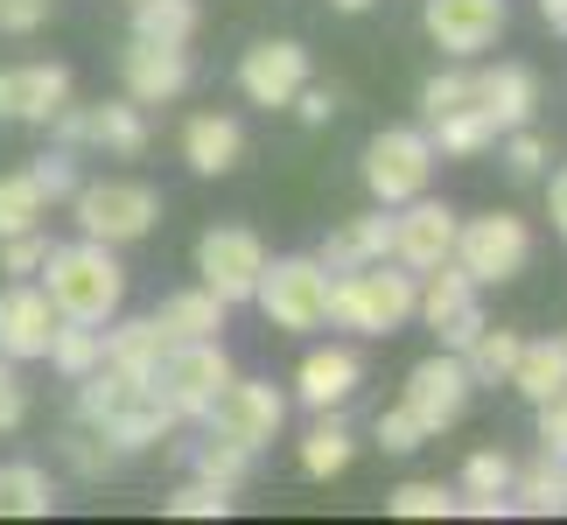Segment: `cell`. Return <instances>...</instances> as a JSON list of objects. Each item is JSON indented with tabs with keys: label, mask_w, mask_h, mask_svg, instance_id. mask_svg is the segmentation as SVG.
Wrapping results in <instances>:
<instances>
[{
	"label": "cell",
	"mask_w": 567,
	"mask_h": 525,
	"mask_svg": "<svg viewBox=\"0 0 567 525\" xmlns=\"http://www.w3.org/2000/svg\"><path fill=\"white\" fill-rule=\"evenodd\" d=\"M35 280H42V295L56 301V316H71V322H113L126 309V267L113 259V246H99V238L50 246Z\"/></svg>",
	"instance_id": "obj_1"
},
{
	"label": "cell",
	"mask_w": 567,
	"mask_h": 525,
	"mask_svg": "<svg viewBox=\"0 0 567 525\" xmlns=\"http://www.w3.org/2000/svg\"><path fill=\"white\" fill-rule=\"evenodd\" d=\"M413 295H421V274H406L400 259H372V267L330 274V322L351 337H392L413 322Z\"/></svg>",
	"instance_id": "obj_2"
},
{
	"label": "cell",
	"mask_w": 567,
	"mask_h": 525,
	"mask_svg": "<svg viewBox=\"0 0 567 525\" xmlns=\"http://www.w3.org/2000/svg\"><path fill=\"white\" fill-rule=\"evenodd\" d=\"M259 316L274 322V330H288V337H309L330 322V267H322L316 253H280L259 267Z\"/></svg>",
	"instance_id": "obj_3"
},
{
	"label": "cell",
	"mask_w": 567,
	"mask_h": 525,
	"mask_svg": "<svg viewBox=\"0 0 567 525\" xmlns=\"http://www.w3.org/2000/svg\"><path fill=\"white\" fill-rule=\"evenodd\" d=\"M455 267H463L476 288H505L533 267V225L512 210H484V217H463L455 225Z\"/></svg>",
	"instance_id": "obj_4"
},
{
	"label": "cell",
	"mask_w": 567,
	"mask_h": 525,
	"mask_svg": "<svg viewBox=\"0 0 567 525\" xmlns=\"http://www.w3.org/2000/svg\"><path fill=\"white\" fill-rule=\"evenodd\" d=\"M71 210H78V231L84 238H99V246H134V238L155 231L162 189L126 183V175H105V183H78Z\"/></svg>",
	"instance_id": "obj_5"
},
{
	"label": "cell",
	"mask_w": 567,
	"mask_h": 525,
	"mask_svg": "<svg viewBox=\"0 0 567 525\" xmlns=\"http://www.w3.org/2000/svg\"><path fill=\"white\" fill-rule=\"evenodd\" d=\"M434 162L442 155H434L427 126H385V134H372V147H364V189H372V204L400 210L413 196H427Z\"/></svg>",
	"instance_id": "obj_6"
},
{
	"label": "cell",
	"mask_w": 567,
	"mask_h": 525,
	"mask_svg": "<svg viewBox=\"0 0 567 525\" xmlns=\"http://www.w3.org/2000/svg\"><path fill=\"white\" fill-rule=\"evenodd\" d=\"M204 428L231 434V442H246V449H267V442H280V428H288V392L274 379H238L231 371V379L210 392Z\"/></svg>",
	"instance_id": "obj_7"
},
{
	"label": "cell",
	"mask_w": 567,
	"mask_h": 525,
	"mask_svg": "<svg viewBox=\"0 0 567 525\" xmlns=\"http://www.w3.org/2000/svg\"><path fill=\"white\" fill-rule=\"evenodd\" d=\"M259 267H267V246H259L252 225H210L204 238H196V288H210L225 309L252 301Z\"/></svg>",
	"instance_id": "obj_8"
},
{
	"label": "cell",
	"mask_w": 567,
	"mask_h": 525,
	"mask_svg": "<svg viewBox=\"0 0 567 525\" xmlns=\"http://www.w3.org/2000/svg\"><path fill=\"white\" fill-rule=\"evenodd\" d=\"M476 295H484V288H476V280L463 274V267H455V259H442V267H434V274H421V295H413V316H421L427 322V330H434V343H442V350H470V337L476 330H484V301H476Z\"/></svg>",
	"instance_id": "obj_9"
},
{
	"label": "cell",
	"mask_w": 567,
	"mask_h": 525,
	"mask_svg": "<svg viewBox=\"0 0 567 525\" xmlns=\"http://www.w3.org/2000/svg\"><path fill=\"white\" fill-rule=\"evenodd\" d=\"M231 379V358L217 337H196V343H168L162 364H155V392L176 406V421H204L210 392Z\"/></svg>",
	"instance_id": "obj_10"
},
{
	"label": "cell",
	"mask_w": 567,
	"mask_h": 525,
	"mask_svg": "<svg viewBox=\"0 0 567 525\" xmlns=\"http://www.w3.org/2000/svg\"><path fill=\"white\" fill-rule=\"evenodd\" d=\"M470 364H463V350H434V358H421L406 371V392L400 400L413 406V421H421L427 434H449L455 421L470 413Z\"/></svg>",
	"instance_id": "obj_11"
},
{
	"label": "cell",
	"mask_w": 567,
	"mask_h": 525,
	"mask_svg": "<svg viewBox=\"0 0 567 525\" xmlns=\"http://www.w3.org/2000/svg\"><path fill=\"white\" fill-rule=\"evenodd\" d=\"M421 21H427L434 50H442V56H455V63H470V56H484L491 42L505 35L512 8H505V0H427V8H421Z\"/></svg>",
	"instance_id": "obj_12"
},
{
	"label": "cell",
	"mask_w": 567,
	"mask_h": 525,
	"mask_svg": "<svg viewBox=\"0 0 567 525\" xmlns=\"http://www.w3.org/2000/svg\"><path fill=\"white\" fill-rule=\"evenodd\" d=\"M455 217L449 204H434V196H413V204L392 210V259H400L406 274H434L442 259L455 253Z\"/></svg>",
	"instance_id": "obj_13"
},
{
	"label": "cell",
	"mask_w": 567,
	"mask_h": 525,
	"mask_svg": "<svg viewBox=\"0 0 567 525\" xmlns=\"http://www.w3.org/2000/svg\"><path fill=\"white\" fill-rule=\"evenodd\" d=\"M309 84V50H301L295 35H267L252 42L246 56H238V92H246L252 105H295V92Z\"/></svg>",
	"instance_id": "obj_14"
},
{
	"label": "cell",
	"mask_w": 567,
	"mask_h": 525,
	"mask_svg": "<svg viewBox=\"0 0 567 525\" xmlns=\"http://www.w3.org/2000/svg\"><path fill=\"white\" fill-rule=\"evenodd\" d=\"M50 330H56V301L42 295V280H8L0 288V358H14V364L42 358Z\"/></svg>",
	"instance_id": "obj_15"
},
{
	"label": "cell",
	"mask_w": 567,
	"mask_h": 525,
	"mask_svg": "<svg viewBox=\"0 0 567 525\" xmlns=\"http://www.w3.org/2000/svg\"><path fill=\"white\" fill-rule=\"evenodd\" d=\"M120 84L134 105H176L189 92V50H176V42H126Z\"/></svg>",
	"instance_id": "obj_16"
},
{
	"label": "cell",
	"mask_w": 567,
	"mask_h": 525,
	"mask_svg": "<svg viewBox=\"0 0 567 525\" xmlns=\"http://www.w3.org/2000/svg\"><path fill=\"white\" fill-rule=\"evenodd\" d=\"M358 385H364V358L351 343H316L309 358L295 364V400L309 413H337Z\"/></svg>",
	"instance_id": "obj_17"
},
{
	"label": "cell",
	"mask_w": 567,
	"mask_h": 525,
	"mask_svg": "<svg viewBox=\"0 0 567 525\" xmlns=\"http://www.w3.org/2000/svg\"><path fill=\"white\" fill-rule=\"evenodd\" d=\"M63 99H71V71H63V63L0 71V126H50V113Z\"/></svg>",
	"instance_id": "obj_18"
},
{
	"label": "cell",
	"mask_w": 567,
	"mask_h": 525,
	"mask_svg": "<svg viewBox=\"0 0 567 525\" xmlns=\"http://www.w3.org/2000/svg\"><path fill=\"white\" fill-rule=\"evenodd\" d=\"M470 105L497 126V134L526 126V120H533V105H539V78H533V63H491V71H470Z\"/></svg>",
	"instance_id": "obj_19"
},
{
	"label": "cell",
	"mask_w": 567,
	"mask_h": 525,
	"mask_svg": "<svg viewBox=\"0 0 567 525\" xmlns=\"http://www.w3.org/2000/svg\"><path fill=\"white\" fill-rule=\"evenodd\" d=\"M316 259H322L330 274H351V267H372V259H392V210L379 204V210L351 217V225H337L330 238H322Z\"/></svg>",
	"instance_id": "obj_20"
},
{
	"label": "cell",
	"mask_w": 567,
	"mask_h": 525,
	"mask_svg": "<svg viewBox=\"0 0 567 525\" xmlns=\"http://www.w3.org/2000/svg\"><path fill=\"white\" fill-rule=\"evenodd\" d=\"M183 162L196 175H231L238 162H246V126H238L231 113H196L183 126Z\"/></svg>",
	"instance_id": "obj_21"
},
{
	"label": "cell",
	"mask_w": 567,
	"mask_h": 525,
	"mask_svg": "<svg viewBox=\"0 0 567 525\" xmlns=\"http://www.w3.org/2000/svg\"><path fill=\"white\" fill-rule=\"evenodd\" d=\"M162 350H168V337H162L155 316H113V330H105V364L126 371V379H147V385H155Z\"/></svg>",
	"instance_id": "obj_22"
},
{
	"label": "cell",
	"mask_w": 567,
	"mask_h": 525,
	"mask_svg": "<svg viewBox=\"0 0 567 525\" xmlns=\"http://www.w3.org/2000/svg\"><path fill=\"white\" fill-rule=\"evenodd\" d=\"M512 512L567 518V463H560V455H539V463L512 470Z\"/></svg>",
	"instance_id": "obj_23"
},
{
	"label": "cell",
	"mask_w": 567,
	"mask_h": 525,
	"mask_svg": "<svg viewBox=\"0 0 567 525\" xmlns=\"http://www.w3.org/2000/svg\"><path fill=\"white\" fill-rule=\"evenodd\" d=\"M512 392H526V400H554V392L567 385V343L560 337H539V343H518V364H512Z\"/></svg>",
	"instance_id": "obj_24"
},
{
	"label": "cell",
	"mask_w": 567,
	"mask_h": 525,
	"mask_svg": "<svg viewBox=\"0 0 567 525\" xmlns=\"http://www.w3.org/2000/svg\"><path fill=\"white\" fill-rule=\"evenodd\" d=\"M155 322H162L168 343H196V337L225 330V301H217L210 288H189V295H168L162 309H155Z\"/></svg>",
	"instance_id": "obj_25"
},
{
	"label": "cell",
	"mask_w": 567,
	"mask_h": 525,
	"mask_svg": "<svg viewBox=\"0 0 567 525\" xmlns=\"http://www.w3.org/2000/svg\"><path fill=\"white\" fill-rule=\"evenodd\" d=\"M63 379H84V371H99L105 364V322H71V316H56V330H50V350H42Z\"/></svg>",
	"instance_id": "obj_26"
},
{
	"label": "cell",
	"mask_w": 567,
	"mask_h": 525,
	"mask_svg": "<svg viewBox=\"0 0 567 525\" xmlns=\"http://www.w3.org/2000/svg\"><path fill=\"white\" fill-rule=\"evenodd\" d=\"M351 455H358L351 428H343L337 413H316V428L301 434V476H316V484H330V476H343V470H351Z\"/></svg>",
	"instance_id": "obj_27"
},
{
	"label": "cell",
	"mask_w": 567,
	"mask_h": 525,
	"mask_svg": "<svg viewBox=\"0 0 567 525\" xmlns=\"http://www.w3.org/2000/svg\"><path fill=\"white\" fill-rule=\"evenodd\" d=\"M196 29H204L196 0H134V42H176V50H189Z\"/></svg>",
	"instance_id": "obj_28"
},
{
	"label": "cell",
	"mask_w": 567,
	"mask_h": 525,
	"mask_svg": "<svg viewBox=\"0 0 567 525\" xmlns=\"http://www.w3.org/2000/svg\"><path fill=\"white\" fill-rule=\"evenodd\" d=\"M92 147H105V155H147V105H134V99L92 105Z\"/></svg>",
	"instance_id": "obj_29"
},
{
	"label": "cell",
	"mask_w": 567,
	"mask_h": 525,
	"mask_svg": "<svg viewBox=\"0 0 567 525\" xmlns=\"http://www.w3.org/2000/svg\"><path fill=\"white\" fill-rule=\"evenodd\" d=\"M427 141H434V155L470 162V155H484V147H497V126H491L484 113H476V105H455V113L427 120Z\"/></svg>",
	"instance_id": "obj_30"
},
{
	"label": "cell",
	"mask_w": 567,
	"mask_h": 525,
	"mask_svg": "<svg viewBox=\"0 0 567 525\" xmlns=\"http://www.w3.org/2000/svg\"><path fill=\"white\" fill-rule=\"evenodd\" d=\"M50 512H56V484L35 463L0 470V518H50Z\"/></svg>",
	"instance_id": "obj_31"
},
{
	"label": "cell",
	"mask_w": 567,
	"mask_h": 525,
	"mask_svg": "<svg viewBox=\"0 0 567 525\" xmlns=\"http://www.w3.org/2000/svg\"><path fill=\"white\" fill-rule=\"evenodd\" d=\"M518 330H497V322H484V330L470 337V350H463V364H470V385H505L512 379V364H518Z\"/></svg>",
	"instance_id": "obj_32"
},
{
	"label": "cell",
	"mask_w": 567,
	"mask_h": 525,
	"mask_svg": "<svg viewBox=\"0 0 567 525\" xmlns=\"http://www.w3.org/2000/svg\"><path fill=\"white\" fill-rule=\"evenodd\" d=\"M252 463H259V449H246V442H231V434H210V442H196V455H189V470L204 476V484H225V491H238L252 476Z\"/></svg>",
	"instance_id": "obj_33"
},
{
	"label": "cell",
	"mask_w": 567,
	"mask_h": 525,
	"mask_svg": "<svg viewBox=\"0 0 567 525\" xmlns=\"http://www.w3.org/2000/svg\"><path fill=\"white\" fill-rule=\"evenodd\" d=\"M42 217H50V196L35 189V175L29 168H8V175H0V238L35 231Z\"/></svg>",
	"instance_id": "obj_34"
},
{
	"label": "cell",
	"mask_w": 567,
	"mask_h": 525,
	"mask_svg": "<svg viewBox=\"0 0 567 525\" xmlns=\"http://www.w3.org/2000/svg\"><path fill=\"white\" fill-rule=\"evenodd\" d=\"M63 463H71L84 484H99V476H113V470H120V449L105 442L99 428H84V421H78L71 434H63Z\"/></svg>",
	"instance_id": "obj_35"
},
{
	"label": "cell",
	"mask_w": 567,
	"mask_h": 525,
	"mask_svg": "<svg viewBox=\"0 0 567 525\" xmlns=\"http://www.w3.org/2000/svg\"><path fill=\"white\" fill-rule=\"evenodd\" d=\"M385 512L392 518H449L455 512V491L434 484V476H413V484H400V491L385 497Z\"/></svg>",
	"instance_id": "obj_36"
},
{
	"label": "cell",
	"mask_w": 567,
	"mask_h": 525,
	"mask_svg": "<svg viewBox=\"0 0 567 525\" xmlns=\"http://www.w3.org/2000/svg\"><path fill=\"white\" fill-rule=\"evenodd\" d=\"M162 505H168V518H231L238 497H231L225 484H204V476H189V484H183V491H168Z\"/></svg>",
	"instance_id": "obj_37"
},
{
	"label": "cell",
	"mask_w": 567,
	"mask_h": 525,
	"mask_svg": "<svg viewBox=\"0 0 567 525\" xmlns=\"http://www.w3.org/2000/svg\"><path fill=\"white\" fill-rule=\"evenodd\" d=\"M512 455L505 449H476L463 463V497H512Z\"/></svg>",
	"instance_id": "obj_38"
},
{
	"label": "cell",
	"mask_w": 567,
	"mask_h": 525,
	"mask_svg": "<svg viewBox=\"0 0 567 525\" xmlns=\"http://www.w3.org/2000/svg\"><path fill=\"white\" fill-rule=\"evenodd\" d=\"M497 141H505V175L512 183H539V175H547V141L533 134V120L512 126V134H497Z\"/></svg>",
	"instance_id": "obj_39"
},
{
	"label": "cell",
	"mask_w": 567,
	"mask_h": 525,
	"mask_svg": "<svg viewBox=\"0 0 567 525\" xmlns=\"http://www.w3.org/2000/svg\"><path fill=\"white\" fill-rule=\"evenodd\" d=\"M29 175H35V189L50 196V204H71V196H78V183H84L71 147H50V155H35V162H29Z\"/></svg>",
	"instance_id": "obj_40"
},
{
	"label": "cell",
	"mask_w": 567,
	"mask_h": 525,
	"mask_svg": "<svg viewBox=\"0 0 567 525\" xmlns=\"http://www.w3.org/2000/svg\"><path fill=\"white\" fill-rule=\"evenodd\" d=\"M42 259H50V238H42V225H35V231L0 238V274H8V280H35V274H42Z\"/></svg>",
	"instance_id": "obj_41"
},
{
	"label": "cell",
	"mask_w": 567,
	"mask_h": 525,
	"mask_svg": "<svg viewBox=\"0 0 567 525\" xmlns=\"http://www.w3.org/2000/svg\"><path fill=\"white\" fill-rule=\"evenodd\" d=\"M421 442H434V434H427L421 421H413V406H406V400L379 413V449H385V455H413Z\"/></svg>",
	"instance_id": "obj_42"
},
{
	"label": "cell",
	"mask_w": 567,
	"mask_h": 525,
	"mask_svg": "<svg viewBox=\"0 0 567 525\" xmlns=\"http://www.w3.org/2000/svg\"><path fill=\"white\" fill-rule=\"evenodd\" d=\"M455 105H470V71H463V63H455V71H434V78L421 84V113H427V120L455 113Z\"/></svg>",
	"instance_id": "obj_43"
},
{
	"label": "cell",
	"mask_w": 567,
	"mask_h": 525,
	"mask_svg": "<svg viewBox=\"0 0 567 525\" xmlns=\"http://www.w3.org/2000/svg\"><path fill=\"white\" fill-rule=\"evenodd\" d=\"M29 421V385L14 379V358H0V434H14Z\"/></svg>",
	"instance_id": "obj_44"
},
{
	"label": "cell",
	"mask_w": 567,
	"mask_h": 525,
	"mask_svg": "<svg viewBox=\"0 0 567 525\" xmlns=\"http://www.w3.org/2000/svg\"><path fill=\"white\" fill-rule=\"evenodd\" d=\"M539 449L567 463V385L554 392V400H539Z\"/></svg>",
	"instance_id": "obj_45"
},
{
	"label": "cell",
	"mask_w": 567,
	"mask_h": 525,
	"mask_svg": "<svg viewBox=\"0 0 567 525\" xmlns=\"http://www.w3.org/2000/svg\"><path fill=\"white\" fill-rule=\"evenodd\" d=\"M50 14H56V0H0V29L8 35H35Z\"/></svg>",
	"instance_id": "obj_46"
},
{
	"label": "cell",
	"mask_w": 567,
	"mask_h": 525,
	"mask_svg": "<svg viewBox=\"0 0 567 525\" xmlns=\"http://www.w3.org/2000/svg\"><path fill=\"white\" fill-rule=\"evenodd\" d=\"M295 120L301 126H330L337 120V92H330V84H301V92H295Z\"/></svg>",
	"instance_id": "obj_47"
},
{
	"label": "cell",
	"mask_w": 567,
	"mask_h": 525,
	"mask_svg": "<svg viewBox=\"0 0 567 525\" xmlns=\"http://www.w3.org/2000/svg\"><path fill=\"white\" fill-rule=\"evenodd\" d=\"M547 210H554V231L567 238V168H554V189H547Z\"/></svg>",
	"instance_id": "obj_48"
},
{
	"label": "cell",
	"mask_w": 567,
	"mask_h": 525,
	"mask_svg": "<svg viewBox=\"0 0 567 525\" xmlns=\"http://www.w3.org/2000/svg\"><path fill=\"white\" fill-rule=\"evenodd\" d=\"M539 21H547L554 35H567V0H539Z\"/></svg>",
	"instance_id": "obj_49"
},
{
	"label": "cell",
	"mask_w": 567,
	"mask_h": 525,
	"mask_svg": "<svg viewBox=\"0 0 567 525\" xmlns=\"http://www.w3.org/2000/svg\"><path fill=\"white\" fill-rule=\"evenodd\" d=\"M337 14H364V8H379V0H330Z\"/></svg>",
	"instance_id": "obj_50"
},
{
	"label": "cell",
	"mask_w": 567,
	"mask_h": 525,
	"mask_svg": "<svg viewBox=\"0 0 567 525\" xmlns=\"http://www.w3.org/2000/svg\"><path fill=\"white\" fill-rule=\"evenodd\" d=\"M126 8H134V0H126Z\"/></svg>",
	"instance_id": "obj_51"
},
{
	"label": "cell",
	"mask_w": 567,
	"mask_h": 525,
	"mask_svg": "<svg viewBox=\"0 0 567 525\" xmlns=\"http://www.w3.org/2000/svg\"><path fill=\"white\" fill-rule=\"evenodd\" d=\"M560 343H567V337H560Z\"/></svg>",
	"instance_id": "obj_52"
}]
</instances>
